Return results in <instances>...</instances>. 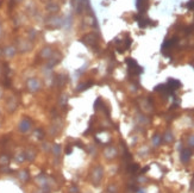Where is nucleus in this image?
Masks as SVG:
<instances>
[{
    "label": "nucleus",
    "instance_id": "nucleus-1",
    "mask_svg": "<svg viewBox=\"0 0 194 193\" xmlns=\"http://www.w3.org/2000/svg\"><path fill=\"white\" fill-rule=\"evenodd\" d=\"M126 63H128V67H129L130 73H132L133 75H138V74H141V73L143 72L142 67L138 66V63H137L133 58H128V60H126Z\"/></svg>",
    "mask_w": 194,
    "mask_h": 193
},
{
    "label": "nucleus",
    "instance_id": "nucleus-2",
    "mask_svg": "<svg viewBox=\"0 0 194 193\" xmlns=\"http://www.w3.org/2000/svg\"><path fill=\"white\" fill-rule=\"evenodd\" d=\"M149 7V0H137V9L141 15L145 13Z\"/></svg>",
    "mask_w": 194,
    "mask_h": 193
},
{
    "label": "nucleus",
    "instance_id": "nucleus-3",
    "mask_svg": "<svg viewBox=\"0 0 194 193\" xmlns=\"http://www.w3.org/2000/svg\"><path fill=\"white\" fill-rule=\"evenodd\" d=\"M136 20H137L139 28H147V26L150 24V19H149V18H145L143 15L136 16Z\"/></svg>",
    "mask_w": 194,
    "mask_h": 193
},
{
    "label": "nucleus",
    "instance_id": "nucleus-4",
    "mask_svg": "<svg viewBox=\"0 0 194 193\" xmlns=\"http://www.w3.org/2000/svg\"><path fill=\"white\" fill-rule=\"evenodd\" d=\"M189 157H190V151H189L188 149H187V150H183V153H182V155H181L182 161H183V162H187Z\"/></svg>",
    "mask_w": 194,
    "mask_h": 193
}]
</instances>
